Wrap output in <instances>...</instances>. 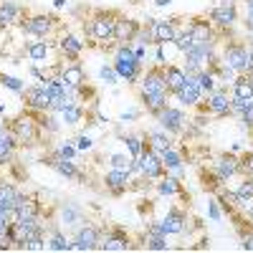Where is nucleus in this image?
I'll use <instances>...</instances> for the list:
<instances>
[{
  "instance_id": "4d7b16f0",
  "label": "nucleus",
  "mask_w": 253,
  "mask_h": 253,
  "mask_svg": "<svg viewBox=\"0 0 253 253\" xmlns=\"http://www.w3.org/2000/svg\"><path fill=\"white\" fill-rule=\"evenodd\" d=\"M132 3H139V0H132Z\"/></svg>"
},
{
  "instance_id": "a19ab883",
  "label": "nucleus",
  "mask_w": 253,
  "mask_h": 253,
  "mask_svg": "<svg viewBox=\"0 0 253 253\" xmlns=\"http://www.w3.org/2000/svg\"><path fill=\"white\" fill-rule=\"evenodd\" d=\"M175 46H177V51H180V53H187L190 48L195 46V38H193V33H190L187 28H182V31L177 33V38H175Z\"/></svg>"
},
{
  "instance_id": "473e14b6",
  "label": "nucleus",
  "mask_w": 253,
  "mask_h": 253,
  "mask_svg": "<svg viewBox=\"0 0 253 253\" xmlns=\"http://www.w3.org/2000/svg\"><path fill=\"white\" fill-rule=\"evenodd\" d=\"M122 142H124V147H126V155L134 157V160L144 152V147H147L144 134H124V137H122Z\"/></svg>"
},
{
  "instance_id": "1a4fd4ad",
  "label": "nucleus",
  "mask_w": 253,
  "mask_h": 253,
  "mask_svg": "<svg viewBox=\"0 0 253 253\" xmlns=\"http://www.w3.org/2000/svg\"><path fill=\"white\" fill-rule=\"evenodd\" d=\"M139 160V167H142V175L150 180V182H157L162 175H165V165H162V157L150 150V147H144V152L137 157Z\"/></svg>"
},
{
  "instance_id": "7ed1b4c3",
  "label": "nucleus",
  "mask_w": 253,
  "mask_h": 253,
  "mask_svg": "<svg viewBox=\"0 0 253 253\" xmlns=\"http://www.w3.org/2000/svg\"><path fill=\"white\" fill-rule=\"evenodd\" d=\"M155 119L160 122V126H162V129L170 134V137L182 134L185 126H187V114H185V109H182V107H172V104H167V107H165Z\"/></svg>"
},
{
  "instance_id": "f704fd0d",
  "label": "nucleus",
  "mask_w": 253,
  "mask_h": 253,
  "mask_svg": "<svg viewBox=\"0 0 253 253\" xmlns=\"http://www.w3.org/2000/svg\"><path fill=\"white\" fill-rule=\"evenodd\" d=\"M84 114H86V109H84L81 104H71V107H66V109L61 112V122L66 124V126H76L84 119Z\"/></svg>"
},
{
  "instance_id": "3c124183",
  "label": "nucleus",
  "mask_w": 253,
  "mask_h": 253,
  "mask_svg": "<svg viewBox=\"0 0 253 253\" xmlns=\"http://www.w3.org/2000/svg\"><path fill=\"white\" fill-rule=\"evenodd\" d=\"M246 31H248L251 38H253V15H246Z\"/></svg>"
},
{
  "instance_id": "ddd939ff",
  "label": "nucleus",
  "mask_w": 253,
  "mask_h": 253,
  "mask_svg": "<svg viewBox=\"0 0 253 253\" xmlns=\"http://www.w3.org/2000/svg\"><path fill=\"white\" fill-rule=\"evenodd\" d=\"M23 99H26V107L31 112H36V114L51 109V96H48V91L41 86V84H36V86H26Z\"/></svg>"
},
{
  "instance_id": "72a5a7b5",
  "label": "nucleus",
  "mask_w": 253,
  "mask_h": 253,
  "mask_svg": "<svg viewBox=\"0 0 253 253\" xmlns=\"http://www.w3.org/2000/svg\"><path fill=\"white\" fill-rule=\"evenodd\" d=\"M144 248H147V251H155V253H162V251H170V243H167V236L147 230V236H144Z\"/></svg>"
},
{
  "instance_id": "9d476101",
  "label": "nucleus",
  "mask_w": 253,
  "mask_h": 253,
  "mask_svg": "<svg viewBox=\"0 0 253 253\" xmlns=\"http://www.w3.org/2000/svg\"><path fill=\"white\" fill-rule=\"evenodd\" d=\"M172 96H175V101L180 104L182 109H187V107H200L203 91H200V86H198V79H195V76H187L185 84H182V86H180Z\"/></svg>"
},
{
  "instance_id": "58836bf2",
  "label": "nucleus",
  "mask_w": 253,
  "mask_h": 253,
  "mask_svg": "<svg viewBox=\"0 0 253 253\" xmlns=\"http://www.w3.org/2000/svg\"><path fill=\"white\" fill-rule=\"evenodd\" d=\"M18 193H20V190H18L13 182L0 180V203H3V205L13 208V200H15V195H18Z\"/></svg>"
},
{
  "instance_id": "0eeeda50",
  "label": "nucleus",
  "mask_w": 253,
  "mask_h": 253,
  "mask_svg": "<svg viewBox=\"0 0 253 253\" xmlns=\"http://www.w3.org/2000/svg\"><path fill=\"white\" fill-rule=\"evenodd\" d=\"M167 91V81H165V69L152 66L142 74L139 81V96H152V94H165Z\"/></svg>"
},
{
  "instance_id": "ea45409f",
  "label": "nucleus",
  "mask_w": 253,
  "mask_h": 253,
  "mask_svg": "<svg viewBox=\"0 0 253 253\" xmlns=\"http://www.w3.org/2000/svg\"><path fill=\"white\" fill-rule=\"evenodd\" d=\"M99 81H104L107 86H117V84H119L122 79H119V74L114 71L112 63H104V66L99 69Z\"/></svg>"
},
{
  "instance_id": "8fccbe9b",
  "label": "nucleus",
  "mask_w": 253,
  "mask_h": 253,
  "mask_svg": "<svg viewBox=\"0 0 253 253\" xmlns=\"http://www.w3.org/2000/svg\"><path fill=\"white\" fill-rule=\"evenodd\" d=\"M139 119V112L137 109H129V112H122L119 114V122L122 124H132V122H137Z\"/></svg>"
},
{
  "instance_id": "bb28decb",
  "label": "nucleus",
  "mask_w": 253,
  "mask_h": 253,
  "mask_svg": "<svg viewBox=\"0 0 253 253\" xmlns=\"http://www.w3.org/2000/svg\"><path fill=\"white\" fill-rule=\"evenodd\" d=\"M155 187H157V193H160L162 198H175V195L182 193V180H177V177H172V175L165 172V175L155 182Z\"/></svg>"
},
{
  "instance_id": "7c9ffc66",
  "label": "nucleus",
  "mask_w": 253,
  "mask_h": 253,
  "mask_svg": "<svg viewBox=\"0 0 253 253\" xmlns=\"http://www.w3.org/2000/svg\"><path fill=\"white\" fill-rule=\"evenodd\" d=\"M230 96L236 99H253V89H251V79L246 74H238L236 81L230 84Z\"/></svg>"
},
{
  "instance_id": "de8ad7c7",
  "label": "nucleus",
  "mask_w": 253,
  "mask_h": 253,
  "mask_svg": "<svg viewBox=\"0 0 253 253\" xmlns=\"http://www.w3.org/2000/svg\"><path fill=\"white\" fill-rule=\"evenodd\" d=\"M241 124L246 126L248 132H253V101H251L248 107H246V109L241 112Z\"/></svg>"
},
{
  "instance_id": "c03bdc74",
  "label": "nucleus",
  "mask_w": 253,
  "mask_h": 253,
  "mask_svg": "<svg viewBox=\"0 0 253 253\" xmlns=\"http://www.w3.org/2000/svg\"><path fill=\"white\" fill-rule=\"evenodd\" d=\"M76 144L71 142V139H66L63 144H58V150L53 152V155H58V157H66V160H76Z\"/></svg>"
},
{
  "instance_id": "6ab92c4d",
  "label": "nucleus",
  "mask_w": 253,
  "mask_h": 253,
  "mask_svg": "<svg viewBox=\"0 0 253 253\" xmlns=\"http://www.w3.org/2000/svg\"><path fill=\"white\" fill-rule=\"evenodd\" d=\"M160 157H162V165H165V172H167V175H172V177H177V180L185 177V160H182V155L175 150V144L170 147V150H165Z\"/></svg>"
},
{
  "instance_id": "393cba45",
  "label": "nucleus",
  "mask_w": 253,
  "mask_h": 253,
  "mask_svg": "<svg viewBox=\"0 0 253 253\" xmlns=\"http://www.w3.org/2000/svg\"><path fill=\"white\" fill-rule=\"evenodd\" d=\"M26 53H28L31 63H46L48 56H51V41H46V38L31 41V43L26 46Z\"/></svg>"
},
{
  "instance_id": "cd10ccee",
  "label": "nucleus",
  "mask_w": 253,
  "mask_h": 253,
  "mask_svg": "<svg viewBox=\"0 0 253 253\" xmlns=\"http://www.w3.org/2000/svg\"><path fill=\"white\" fill-rule=\"evenodd\" d=\"M187 74L182 71V66H177V63H170V66H165V81H167V91L175 94L182 84H185Z\"/></svg>"
},
{
  "instance_id": "c85d7f7f",
  "label": "nucleus",
  "mask_w": 253,
  "mask_h": 253,
  "mask_svg": "<svg viewBox=\"0 0 253 253\" xmlns=\"http://www.w3.org/2000/svg\"><path fill=\"white\" fill-rule=\"evenodd\" d=\"M170 99H172V94L170 91H165V94H152V96H142V104H144V109L150 112L152 117H157L167 104H170Z\"/></svg>"
},
{
  "instance_id": "13d9d810",
  "label": "nucleus",
  "mask_w": 253,
  "mask_h": 253,
  "mask_svg": "<svg viewBox=\"0 0 253 253\" xmlns=\"http://www.w3.org/2000/svg\"><path fill=\"white\" fill-rule=\"evenodd\" d=\"M251 43H253V38H251Z\"/></svg>"
},
{
  "instance_id": "864d4df0",
  "label": "nucleus",
  "mask_w": 253,
  "mask_h": 253,
  "mask_svg": "<svg viewBox=\"0 0 253 253\" xmlns=\"http://www.w3.org/2000/svg\"><path fill=\"white\" fill-rule=\"evenodd\" d=\"M246 3V10H248V15H253V0H243Z\"/></svg>"
},
{
  "instance_id": "4468645a",
  "label": "nucleus",
  "mask_w": 253,
  "mask_h": 253,
  "mask_svg": "<svg viewBox=\"0 0 253 253\" xmlns=\"http://www.w3.org/2000/svg\"><path fill=\"white\" fill-rule=\"evenodd\" d=\"M139 23L134 18H129V15H117V20H114V41L117 43H132V41L137 38V33H139Z\"/></svg>"
},
{
  "instance_id": "37998d69",
  "label": "nucleus",
  "mask_w": 253,
  "mask_h": 253,
  "mask_svg": "<svg viewBox=\"0 0 253 253\" xmlns=\"http://www.w3.org/2000/svg\"><path fill=\"white\" fill-rule=\"evenodd\" d=\"M0 84H3L5 89L15 91V94H23V91H26V81H23V79H18V76H8V74H3V76H0Z\"/></svg>"
},
{
  "instance_id": "4c0bfd02",
  "label": "nucleus",
  "mask_w": 253,
  "mask_h": 253,
  "mask_svg": "<svg viewBox=\"0 0 253 253\" xmlns=\"http://www.w3.org/2000/svg\"><path fill=\"white\" fill-rule=\"evenodd\" d=\"M132 162H134V157H129L126 152H114V155H109V165L114 167V170H122V172H129Z\"/></svg>"
},
{
  "instance_id": "603ef678",
  "label": "nucleus",
  "mask_w": 253,
  "mask_h": 253,
  "mask_svg": "<svg viewBox=\"0 0 253 253\" xmlns=\"http://www.w3.org/2000/svg\"><path fill=\"white\" fill-rule=\"evenodd\" d=\"M170 3H172V0H155V5H157V8H167Z\"/></svg>"
},
{
  "instance_id": "e433bc0d",
  "label": "nucleus",
  "mask_w": 253,
  "mask_h": 253,
  "mask_svg": "<svg viewBox=\"0 0 253 253\" xmlns=\"http://www.w3.org/2000/svg\"><path fill=\"white\" fill-rule=\"evenodd\" d=\"M195 79H198V86H200V91H203L205 96H208L210 91H215V89H218V79H215V74L210 71V69H203Z\"/></svg>"
},
{
  "instance_id": "a18cd8bd",
  "label": "nucleus",
  "mask_w": 253,
  "mask_h": 253,
  "mask_svg": "<svg viewBox=\"0 0 253 253\" xmlns=\"http://www.w3.org/2000/svg\"><path fill=\"white\" fill-rule=\"evenodd\" d=\"M76 150H79V152H91V150H94V139H91L86 132L79 134V137H76Z\"/></svg>"
},
{
  "instance_id": "09e8293b",
  "label": "nucleus",
  "mask_w": 253,
  "mask_h": 253,
  "mask_svg": "<svg viewBox=\"0 0 253 253\" xmlns=\"http://www.w3.org/2000/svg\"><path fill=\"white\" fill-rule=\"evenodd\" d=\"M208 215L213 223H220L223 213H220V208H218V200H208Z\"/></svg>"
},
{
  "instance_id": "f257e3e1",
  "label": "nucleus",
  "mask_w": 253,
  "mask_h": 253,
  "mask_svg": "<svg viewBox=\"0 0 253 253\" xmlns=\"http://www.w3.org/2000/svg\"><path fill=\"white\" fill-rule=\"evenodd\" d=\"M41 122H38V114L36 112H28V114H20L10 122V134L15 137V142L20 144H33L41 139Z\"/></svg>"
},
{
  "instance_id": "20e7f679",
  "label": "nucleus",
  "mask_w": 253,
  "mask_h": 253,
  "mask_svg": "<svg viewBox=\"0 0 253 253\" xmlns=\"http://www.w3.org/2000/svg\"><path fill=\"white\" fill-rule=\"evenodd\" d=\"M114 20H117V13H109V10L94 13V18L89 20V26H91V38L99 41L101 46L107 43V41H114Z\"/></svg>"
},
{
  "instance_id": "5701e85b",
  "label": "nucleus",
  "mask_w": 253,
  "mask_h": 253,
  "mask_svg": "<svg viewBox=\"0 0 253 253\" xmlns=\"http://www.w3.org/2000/svg\"><path fill=\"white\" fill-rule=\"evenodd\" d=\"M144 142H147V147H150V150H155L157 155H162L165 150H170V147H172V137L167 134L162 126H157V129H147V132H144Z\"/></svg>"
},
{
  "instance_id": "c756f323",
  "label": "nucleus",
  "mask_w": 253,
  "mask_h": 253,
  "mask_svg": "<svg viewBox=\"0 0 253 253\" xmlns=\"http://www.w3.org/2000/svg\"><path fill=\"white\" fill-rule=\"evenodd\" d=\"M46 251H53V253H69L71 251V241L61 233L58 228L51 230V236H46Z\"/></svg>"
},
{
  "instance_id": "f8f14e48",
  "label": "nucleus",
  "mask_w": 253,
  "mask_h": 253,
  "mask_svg": "<svg viewBox=\"0 0 253 253\" xmlns=\"http://www.w3.org/2000/svg\"><path fill=\"white\" fill-rule=\"evenodd\" d=\"M205 109L213 117H220V119L230 117V91H228V86H218L215 91H210Z\"/></svg>"
},
{
  "instance_id": "6e6552de",
  "label": "nucleus",
  "mask_w": 253,
  "mask_h": 253,
  "mask_svg": "<svg viewBox=\"0 0 253 253\" xmlns=\"http://www.w3.org/2000/svg\"><path fill=\"white\" fill-rule=\"evenodd\" d=\"M101 243V230L96 225H79L76 228V241L71 243V251L86 253V251H96Z\"/></svg>"
},
{
  "instance_id": "79ce46f5",
  "label": "nucleus",
  "mask_w": 253,
  "mask_h": 253,
  "mask_svg": "<svg viewBox=\"0 0 253 253\" xmlns=\"http://www.w3.org/2000/svg\"><path fill=\"white\" fill-rule=\"evenodd\" d=\"M238 160H241V162H238V175L253 177V150H246Z\"/></svg>"
},
{
  "instance_id": "2f4dec72",
  "label": "nucleus",
  "mask_w": 253,
  "mask_h": 253,
  "mask_svg": "<svg viewBox=\"0 0 253 253\" xmlns=\"http://www.w3.org/2000/svg\"><path fill=\"white\" fill-rule=\"evenodd\" d=\"M84 220V213H81V208L76 203H63L61 208V225H79Z\"/></svg>"
},
{
  "instance_id": "412c9836",
  "label": "nucleus",
  "mask_w": 253,
  "mask_h": 253,
  "mask_svg": "<svg viewBox=\"0 0 253 253\" xmlns=\"http://www.w3.org/2000/svg\"><path fill=\"white\" fill-rule=\"evenodd\" d=\"M101 182L107 185V190H112L114 195H122V193H126V190H129L132 177H129V172H122V170H114V167H109V172L104 175Z\"/></svg>"
},
{
  "instance_id": "aec40b11",
  "label": "nucleus",
  "mask_w": 253,
  "mask_h": 253,
  "mask_svg": "<svg viewBox=\"0 0 253 253\" xmlns=\"http://www.w3.org/2000/svg\"><path fill=\"white\" fill-rule=\"evenodd\" d=\"M58 48H61V53L66 56V58L76 61V58L84 53L86 43H84V38H81V36H76V33H63V36L58 38Z\"/></svg>"
},
{
  "instance_id": "423d86ee",
  "label": "nucleus",
  "mask_w": 253,
  "mask_h": 253,
  "mask_svg": "<svg viewBox=\"0 0 253 253\" xmlns=\"http://www.w3.org/2000/svg\"><path fill=\"white\" fill-rule=\"evenodd\" d=\"M56 15H46V13H36V15H28L26 23H20V28H23V33L33 36V38H46L53 33L56 28Z\"/></svg>"
},
{
  "instance_id": "4be33fe9",
  "label": "nucleus",
  "mask_w": 253,
  "mask_h": 253,
  "mask_svg": "<svg viewBox=\"0 0 253 253\" xmlns=\"http://www.w3.org/2000/svg\"><path fill=\"white\" fill-rule=\"evenodd\" d=\"M215 26L210 23V18H193L187 23V31L193 33V38H195V43H205V41H213L215 38V31H213Z\"/></svg>"
},
{
  "instance_id": "f3484780",
  "label": "nucleus",
  "mask_w": 253,
  "mask_h": 253,
  "mask_svg": "<svg viewBox=\"0 0 253 253\" xmlns=\"http://www.w3.org/2000/svg\"><path fill=\"white\" fill-rule=\"evenodd\" d=\"M162 228H165V233L167 236H180L185 233V228H187V215H185V210L180 208H167V213L162 218Z\"/></svg>"
},
{
  "instance_id": "9b49d317",
  "label": "nucleus",
  "mask_w": 253,
  "mask_h": 253,
  "mask_svg": "<svg viewBox=\"0 0 253 253\" xmlns=\"http://www.w3.org/2000/svg\"><path fill=\"white\" fill-rule=\"evenodd\" d=\"M180 20H182V18H157V20H155V28H152L155 46L170 43V41L177 38V33L182 31V28H180Z\"/></svg>"
},
{
  "instance_id": "49530a36",
  "label": "nucleus",
  "mask_w": 253,
  "mask_h": 253,
  "mask_svg": "<svg viewBox=\"0 0 253 253\" xmlns=\"http://www.w3.org/2000/svg\"><path fill=\"white\" fill-rule=\"evenodd\" d=\"M251 101H253V99H236V96H230V117H233V114L241 117V112L248 107Z\"/></svg>"
},
{
  "instance_id": "2eb2a0df",
  "label": "nucleus",
  "mask_w": 253,
  "mask_h": 253,
  "mask_svg": "<svg viewBox=\"0 0 253 253\" xmlns=\"http://www.w3.org/2000/svg\"><path fill=\"white\" fill-rule=\"evenodd\" d=\"M238 157H236V152H225V155H220L215 162H213V175L220 180V182H228L233 175H238Z\"/></svg>"
},
{
  "instance_id": "b1692460",
  "label": "nucleus",
  "mask_w": 253,
  "mask_h": 253,
  "mask_svg": "<svg viewBox=\"0 0 253 253\" xmlns=\"http://www.w3.org/2000/svg\"><path fill=\"white\" fill-rule=\"evenodd\" d=\"M48 165L53 167V170H56L61 177H66V180H81V177H84V175L79 172V167H76V160H66V157L51 155Z\"/></svg>"
},
{
  "instance_id": "5fc2aeb1",
  "label": "nucleus",
  "mask_w": 253,
  "mask_h": 253,
  "mask_svg": "<svg viewBox=\"0 0 253 253\" xmlns=\"http://www.w3.org/2000/svg\"><path fill=\"white\" fill-rule=\"evenodd\" d=\"M248 61H251V69H253V43H248Z\"/></svg>"
},
{
  "instance_id": "a211bd4d",
  "label": "nucleus",
  "mask_w": 253,
  "mask_h": 253,
  "mask_svg": "<svg viewBox=\"0 0 253 253\" xmlns=\"http://www.w3.org/2000/svg\"><path fill=\"white\" fill-rule=\"evenodd\" d=\"M58 76H61V81L66 84V86H74V89H79V86L86 84V71H84V66L79 61H71V63L58 66Z\"/></svg>"
},
{
  "instance_id": "a878e982",
  "label": "nucleus",
  "mask_w": 253,
  "mask_h": 253,
  "mask_svg": "<svg viewBox=\"0 0 253 253\" xmlns=\"http://www.w3.org/2000/svg\"><path fill=\"white\" fill-rule=\"evenodd\" d=\"M20 5L10 3V0H0V28H13L20 23Z\"/></svg>"
},
{
  "instance_id": "f03ea898",
  "label": "nucleus",
  "mask_w": 253,
  "mask_h": 253,
  "mask_svg": "<svg viewBox=\"0 0 253 253\" xmlns=\"http://www.w3.org/2000/svg\"><path fill=\"white\" fill-rule=\"evenodd\" d=\"M220 61L228 69H233L236 74H248L251 71V61H248V46L243 41H228L220 48Z\"/></svg>"
},
{
  "instance_id": "6e6d98bb",
  "label": "nucleus",
  "mask_w": 253,
  "mask_h": 253,
  "mask_svg": "<svg viewBox=\"0 0 253 253\" xmlns=\"http://www.w3.org/2000/svg\"><path fill=\"white\" fill-rule=\"evenodd\" d=\"M0 114H5V107H3V104H0Z\"/></svg>"
},
{
  "instance_id": "dca6fc26",
  "label": "nucleus",
  "mask_w": 253,
  "mask_h": 253,
  "mask_svg": "<svg viewBox=\"0 0 253 253\" xmlns=\"http://www.w3.org/2000/svg\"><path fill=\"white\" fill-rule=\"evenodd\" d=\"M129 248H132L129 236H126L122 228H112V233L99 243L96 251H104V253H124V251H129Z\"/></svg>"
},
{
  "instance_id": "39448f33",
  "label": "nucleus",
  "mask_w": 253,
  "mask_h": 253,
  "mask_svg": "<svg viewBox=\"0 0 253 253\" xmlns=\"http://www.w3.org/2000/svg\"><path fill=\"white\" fill-rule=\"evenodd\" d=\"M210 23L223 28V31H230L236 23H238V5L236 0H218V5L210 10Z\"/></svg>"
},
{
  "instance_id": "c9c22d12",
  "label": "nucleus",
  "mask_w": 253,
  "mask_h": 253,
  "mask_svg": "<svg viewBox=\"0 0 253 253\" xmlns=\"http://www.w3.org/2000/svg\"><path fill=\"white\" fill-rule=\"evenodd\" d=\"M15 137L13 134H0V165H5V162H10L13 160V155H15Z\"/></svg>"
}]
</instances>
